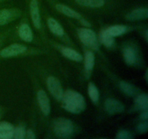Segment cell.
<instances>
[{"instance_id":"obj_1","label":"cell","mask_w":148,"mask_h":139,"mask_svg":"<svg viewBox=\"0 0 148 139\" xmlns=\"http://www.w3.org/2000/svg\"><path fill=\"white\" fill-rule=\"evenodd\" d=\"M63 107L73 114H79L85 108V101L82 94L72 90L64 93L62 98Z\"/></svg>"},{"instance_id":"obj_2","label":"cell","mask_w":148,"mask_h":139,"mask_svg":"<svg viewBox=\"0 0 148 139\" xmlns=\"http://www.w3.org/2000/svg\"><path fill=\"white\" fill-rule=\"evenodd\" d=\"M53 132L57 137L61 138H69L74 132V125L70 120L59 118L53 122Z\"/></svg>"},{"instance_id":"obj_3","label":"cell","mask_w":148,"mask_h":139,"mask_svg":"<svg viewBox=\"0 0 148 139\" xmlns=\"http://www.w3.org/2000/svg\"><path fill=\"white\" fill-rule=\"evenodd\" d=\"M77 33L79 39L84 44L94 50H98L99 46H98L96 35L93 30L90 28H79Z\"/></svg>"},{"instance_id":"obj_4","label":"cell","mask_w":148,"mask_h":139,"mask_svg":"<svg viewBox=\"0 0 148 139\" xmlns=\"http://www.w3.org/2000/svg\"><path fill=\"white\" fill-rule=\"evenodd\" d=\"M46 83H47L48 89L53 98H56V100H62L64 92L59 80L53 76H49L47 78Z\"/></svg>"},{"instance_id":"obj_5","label":"cell","mask_w":148,"mask_h":139,"mask_svg":"<svg viewBox=\"0 0 148 139\" xmlns=\"http://www.w3.org/2000/svg\"><path fill=\"white\" fill-rule=\"evenodd\" d=\"M27 51V47L24 45L14 43L7 46L0 52V56L3 58H9L23 54Z\"/></svg>"},{"instance_id":"obj_6","label":"cell","mask_w":148,"mask_h":139,"mask_svg":"<svg viewBox=\"0 0 148 139\" xmlns=\"http://www.w3.org/2000/svg\"><path fill=\"white\" fill-rule=\"evenodd\" d=\"M30 13L32 22L35 27L38 29L40 28L41 21H40V10H39V4L38 0H30Z\"/></svg>"},{"instance_id":"obj_7","label":"cell","mask_w":148,"mask_h":139,"mask_svg":"<svg viewBox=\"0 0 148 139\" xmlns=\"http://www.w3.org/2000/svg\"><path fill=\"white\" fill-rule=\"evenodd\" d=\"M37 99L38 102L40 110L44 115H49L51 111L50 102L49 97L43 90H40L38 91Z\"/></svg>"},{"instance_id":"obj_8","label":"cell","mask_w":148,"mask_h":139,"mask_svg":"<svg viewBox=\"0 0 148 139\" xmlns=\"http://www.w3.org/2000/svg\"><path fill=\"white\" fill-rule=\"evenodd\" d=\"M105 109L110 114L122 112L124 110V107L120 101L114 98H108L105 101Z\"/></svg>"},{"instance_id":"obj_9","label":"cell","mask_w":148,"mask_h":139,"mask_svg":"<svg viewBox=\"0 0 148 139\" xmlns=\"http://www.w3.org/2000/svg\"><path fill=\"white\" fill-rule=\"evenodd\" d=\"M147 9L146 7H140L128 13L126 16V18L130 21H136V20L147 19Z\"/></svg>"},{"instance_id":"obj_10","label":"cell","mask_w":148,"mask_h":139,"mask_svg":"<svg viewBox=\"0 0 148 139\" xmlns=\"http://www.w3.org/2000/svg\"><path fill=\"white\" fill-rule=\"evenodd\" d=\"M14 127L10 123L3 122L0 123V139H11L14 136Z\"/></svg>"},{"instance_id":"obj_11","label":"cell","mask_w":148,"mask_h":139,"mask_svg":"<svg viewBox=\"0 0 148 139\" xmlns=\"http://www.w3.org/2000/svg\"><path fill=\"white\" fill-rule=\"evenodd\" d=\"M55 7H56L57 11H59V12L64 14V15L67 16V17L77 19V20H79L81 17H82V16H81V14H79L77 12L74 10L73 9L70 8V7H68V6L65 5V4H56V5H55Z\"/></svg>"},{"instance_id":"obj_12","label":"cell","mask_w":148,"mask_h":139,"mask_svg":"<svg viewBox=\"0 0 148 139\" xmlns=\"http://www.w3.org/2000/svg\"><path fill=\"white\" fill-rule=\"evenodd\" d=\"M17 15V12L14 10L4 9L0 10V25H6Z\"/></svg>"},{"instance_id":"obj_13","label":"cell","mask_w":148,"mask_h":139,"mask_svg":"<svg viewBox=\"0 0 148 139\" xmlns=\"http://www.w3.org/2000/svg\"><path fill=\"white\" fill-rule=\"evenodd\" d=\"M79 6L88 8H101L106 4V0H75Z\"/></svg>"},{"instance_id":"obj_14","label":"cell","mask_w":148,"mask_h":139,"mask_svg":"<svg viewBox=\"0 0 148 139\" xmlns=\"http://www.w3.org/2000/svg\"><path fill=\"white\" fill-rule=\"evenodd\" d=\"M18 34L23 41L26 42H31L33 41V36L31 28L26 23H23L20 25L18 30Z\"/></svg>"},{"instance_id":"obj_15","label":"cell","mask_w":148,"mask_h":139,"mask_svg":"<svg viewBox=\"0 0 148 139\" xmlns=\"http://www.w3.org/2000/svg\"><path fill=\"white\" fill-rule=\"evenodd\" d=\"M61 52H62V54L64 56H66L68 59H71V60L76 61V62H80L83 59L82 56L79 52L71 49V48L62 47L61 48Z\"/></svg>"},{"instance_id":"obj_16","label":"cell","mask_w":148,"mask_h":139,"mask_svg":"<svg viewBox=\"0 0 148 139\" xmlns=\"http://www.w3.org/2000/svg\"><path fill=\"white\" fill-rule=\"evenodd\" d=\"M47 23L50 30L54 35L57 36H62L64 34L63 28L55 19L50 17V18L48 19Z\"/></svg>"},{"instance_id":"obj_17","label":"cell","mask_w":148,"mask_h":139,"mask_svg":"<svg viewBox=\"0 0 148 139\" xmlns=\"http://www.w3.org/2000/svg\"><path fill=\"white\" fill-rule=\"evenodd\" d=\"M135 107L137 109L147 110L148 96L146 94H142L137 96L135 99Z\"/></svg>"},{"instance_id":"obj_18","label":"cell","mask_w":148,"mask_h":139,"mask_svg":"<svg viewBox=\"0 0 148 139\" xmlns=\"http://www.w3.org/2000/svg\"><path fill=\"white\" fill-rule=\"evenodd\" d=\"M124 57L127 65H132L136 62L135 52L132 47H126L124 49Z\"/></svg>"},{"instance_id":"obj_19","label":"cell","mask_w":148,"mask_h":139,"mask_svg":"<svg viewBox=\"0 0 148 139\" xmlns=\"http://www.w3.org/2000/svg\"><path fill=\"white\" fill-rule=\"evenodd\" d=\"M127 30V28L125 25H116L111 26V27L106 29L107 32L111 36H112L113 37L121 36L123 33H125Z\"/></svg>"},{"instance_id":"obj_20","label":"cell","mask_w":148,"mask_h":139,"mask_svg":"<svg viewBox=\"0 0 148 139\" xmlns=\"http://www.w3.org/2000/svg\"><path fill=\"white\" fill-rule=\"evenodd\" d=\"M95 64V56L90 51L86 52L85 55V68L87 72H90L92 70Z\"/></svg>"},{"instance_id":"obj_21","label":"cell","mask_w":148,"mask_h":139,"mask_svg":"<svg viewBox=\"0 0 148 139\" xmlns=\"http://www.w3.org/2000/svg\"><path fill=\"white\" fill-rule=\"evenodd\" d=\"M119 87L123 92L129 96H134L137 94V89L135 86L125 81H121L119 83Z\"/></svg>"},{"instance_id":"obj_22","label":"cell","mask_w":148,"mask_h":139,"mask_svg":"<svg viewBox=\"0 0 148 139\" xmlns=\"http://www.w3.org/2000/svg\"><path fill=\"white\" fill-rule=\"evenodd\" d=\"M100 40L106 47H111L114 43V39L107 32L106 30H103L100 34Z\"/></svg>"},{"instance_id":"obj_23","label":"cell","mask_w":148,"mask_h":139,"mask_svg":"<svg viewBox=\"0 0 148 139\" xmlns=\"http://www.w3.org/2000/svg\"><path fill=\"white\" fill-rule=\"evenodd\" d=\"M88 94L94 103L98 102L99 100V92L97 87L92 83L88 84Z\"/></svg>"},{"instance_id":"obj_24","label":"cell","mask_w":148,"mask_h":139,"mask_svg":"<svg viewBox=\"0 0 148 139\" xmlns=\"http://www.w3.org/2000/svg\"><path fill=\"white\" fill-rule=\"evenodd\" d=\"M26 131L25 128L22 126H17L14 130V136L13 138L16 139H23L25 138Z\"/></svg>"},{"instance_id":"obj_25","label":"cell","mask_w":148,"mask_h":139,"mask_svg":"<svg viewBox=\"0 0 148 139\" xmlns=\"http://www.w3.org/2000/svg\"><path fill=\"white\" fill-rule=\"evenodd\" d=\"M132 138L133 136L132 135V133H130L127 130H122L119 132L116 136V138L118 139H131Z\"/></svg>"},{"instance_id":"obj_26","label":"cell","mask_w":148,"mask_h":139,"mask_svg":"<svg viewBox=\"0 0 148 139\" xmlns=\"http://www.w3.org/2000/svg\"><path fill=\"white\" fill-rule=\"evenodd\" d=\"M148 129V124L147 121H145L144 122H142L137 126V130L140 133H146Z\"/></svg>"},{"instance_id":"obj_27","label":"cell","mask_w":148,"mask_h":139,"mask_svg":"<svg viewBox=\"0 0 148 139\" xmlns=\"http://www.w3.org/2000/svg\"><path fill=\"white\" fill-rule=\"evenodd\" d=\"M25 137L27 138V139H34L36 138V136H35L34 133L33 132V130H27V132H26Z\"/></svg>"},{"instance_id":"obj_28","label":"cell","mask_w":148,"mask_h":139,"mask_svg":"<svg viewBox=\"0 0 148 139\" xmlns=\"http://www.w3.org/2000/svg\"><path fill=\"white\" fill-rule=\"evenodd\" d=\"M79 21H80L81 24H82V25L85 26V27H90V23L88 20H85V19L82 18V17H81V18L79 19Z\"/></svg>"},{"instance_id":"obj_29","label":"cell","mask_w":148,"mask_h":139,"mask_svg":"<svg viewBox=\"0 0 148 139\" xmlns=\"http://www.w3.org/2000/svg\"><path fill=\"white\" fill-rule=\"evenodd\" d=\"M140 118L143 120H145V121H147L148 118V113L147 110H143V113L141 114V116H140Z\"/></svg>"},{"instance_id":"obj_30","label":"cell","mask_w":148,"mask_h":139,"mask_svg":"<svg viewBox=\"0 0 148 139\" xmlns=\"http://www.w3.org/2000/svg\"><path fill=\"white\" fill-rule=\"evenodd\" d=\"M147 30H146V33H145V36H146V39H147Z\"/></svg>"},{"instance_id":"obj_31","label":"cell","mask_w":148,"mask_h":139,"mask_svg":"<svg viewBox=\"0 0 148 139\" xmlns=\"http://www.w3.org/2000/svg\"><path fill=\"white\" fill-rule=\"evenodd\" d=\"M146 81H147V71L146 72Z\"/></svg>"},{"instance_id":"obj_32","label":"cell","mask_w":148,"mask_h":139,"mask_svg":"<svg viewBox=\"0 0 148 139\" xmlns=\"http://www.w3.org/2000/svg\"><path fill=\"white\" fill-rule=\"evenodd\" d=\"M1 1V0H0V1Z\"/></svg>"}]
</instances>
